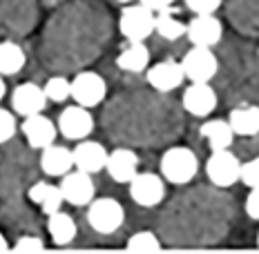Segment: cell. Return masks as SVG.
<instances>
[{"label": "cell", "instance_id": "1", "mask_svg": "<svg viewBox=\"0 0 259 254\" xmlns=\"http://www.w3.org/2000/svg\"><path fill=\"white\" fill-rule=\"evenodd\" d=\"M235 214V198L226 187H183L159 212L156 230L170 247H210L230 234Z\"/></svg>", "mask_w": 259, "mask_h": 254}, {"label": "cell", "instance_id": "2", "mask_svg": "<svg viewBox=\"0 0 259 254\" xmlns=\"http://www.w3.org/2000/svg\"><path fill=\"white\" fill-rule=\"evenodd\" d=\"M186 112L170 94L134 89L118 94L103 114L112 138L125 147H165L183 134Z\"/></svg>", "mask_w": 259, "mask_h": 254}, {"label": "cell", "instance_id": "3", "mask_svg": "<svg viewBox=\"0 0 259 254\" xmlns=\"http://www.w3.org/2000/svg\"><path fill=\"white\" fill-rule=\"evenodd\" d=\"M212 49L219 65L210 83L219 98L228 107L244 103L259 105V56L255 47L241 38L224 36Z\"/></svg>", "mask_w": 259, "mask_h": 254}, {"label": "cell", "instance_id": "4", "mask_svg": "<svg viewBox=\"0 0 259 254\" xmlns=\"http://www.w3.org/2000/svg\"><path fill=\"white\" fill-rule=\"evenodd\" d=\"M161 176L172 185H188L199 172V159L190 147L172 145L159 161Z\"/></svg>", "mask_w": 259, "mask_h": 254}, {"label": "cell", "instance_id": "5", "mask_svg": "<svg viewBox=\"0 0 259 254\" xmlns=\"http://www.w3.org/2000/svg\"><path fill=\"white\" fill-rule=\"evenodd\" d=\"M88 223L99 234H114L125 223V210L112 196L92 198L88 203Z\"/></svg>", "mask_w": 259, "mask_h": 254}, {"label": "cell", "instance_id": "6", "mask_svg": "<svg viewBox=\"0 0 259 254\" xmlns=\"http://www.w3.org/2000/svg\"><path fill=\"white\" fill-rule=\"evenodd\" d=\"M118 31L130 42H143L154 34V12L145 5H130L121 12Z\"/></svg>", "mask_w": 259, "mask_h": 254}, {"label": "cell", "instance_id": "7", "mask_svg": "<svg viewBox=\"0 0 259 254\" xmlns=\"http://www.w3.org/2000/svg\"><path fill=\"white\" fill-rule=\"evenodd\" d=\"M241 159L228 149H212L206 161V176L217 187H233L239 181Z\"/></svg>", "mask_w": 259, "mask_h": 254}, {"label": "cell", "instance_id": "8", "mask_svg": "<svg viewBox=\"0 0 259 254\" xmlns=\"http://www.w3.org/2000/svg\"><path fill=\"white\" fill-rule=\"evenodd\" d=\"M179 63L183 67V74H186V80H192V83H210L217 74L219 65L212 47L199 45H192V49H188Z\"/></svg>", "mask_w": 259, "mask_h": 254}, {"label": "cell", "instance_id": "9", "mask_svg": "<svg viewBox=\"0 0 259 254\" xmlns=\"http://www.w3.org/2000/svg\"><path fill=\"white\" fill-rule=\"evenodd\" d=\"M224 9L237 34L259 38V0H224Z\"/></svg>", "mask_w": 259, "mask_h": 254}, {"label": "cell", "instance_id": "10", "mask_svg": "<svg viewBox=\"0 0 259 254\" xmlns=\"http://www.w3.org/2000/svg\"><path fill=\"white\" fill-rule=\"evenodd\" d=\"M107 94V83L101 74L96 72H78L69 85V98H74L76 105L92 107L101 105Z\"/></svg>", "mask_w": 259, "mask_h": 254}, {"label": "cell", "instance_id": "11", "mask_svg": "<svg viewBox=\"0 0 259 254\" xmlns=\"http://www.w3.org/2000/svg\"><path fill=\"white\" fill-rule=\"evenodd\" d=\"M127 185L130 198L141 208H156L165 198V178L154 172H137V176Z\"/></svg>", "mask_w": 259, "mask_h": 254}, {"label": "cell", "instance_id": "12", "mask_svg": "<svg viewBox=\"0 0 259 254\" xmlns=\"http://www.w3.org/2000/svg\"><path fill=\"white\" fill-rule=\"evenodd\" d=\"M217 105H219V96L214 91L212 83H190L183 89L181 107L186 114L206 118L217 110Z\"/></svg>", "mask_w": 259, "mask_h": 254}, {"label": "cell", "instance_id": "13", "mask_svg": "<svg viewBox=\"0 0 259 254\" xmlns=\"http://www.w3.org/2000/svg\"><path fill=\"white\" fill-rule=\"evenodd\" d=\"M61 194L65 198V203L69 205H76V208H83L88 205L96 194V185H94V178H92L90 172L83 170H69L67 174L61 176Z\"/></svg>", "mask_w": 259, "mask_h": 254}, {"label": "cell", "instance_id": "14", "mask_svg": "<svg viewBox=\"0 0 259 254\" xmlns=\"http://www.w3.org/2000/svg\"><path fill=\"white\" fill-rule=\"evenodd\" d=\"M58 134H63L67 140H83L94 132V118L90 110L83 105L65 107L58 116Z\"/></svg>", "mask_w": 259, "mask_h": 254}, {"label": "cell", "instance_id": "15", "mask_svg": "<svg viewBox=\"0 0 259 254\" xmlns=\"http://www.w3.org/2000/svg\"><path fill=\"white\" fill-rule=\"evenodd\" d=\"M186 36L192 45L214 47L224 38V25L214 14H194V18L186 25Z\"/></svg>", "mask_w": 259, "mask_h": 254}, {"label": "cell", "instance_id": "16", "mask_svg": "<svg viewBox=\"0 0 259 254\" xmlns=\"http://www.w3.org/2000/svg\"><path fill=\"white\" fill-rule=\"evenodd\" d=\"M145 80L148 85L156 91H163V94H170L177 87H181L183 80H186V74H183L181 63L172 61V58H165V61L148 67V74H145Z\"/></svg>", "mask_w": 259, "mask_h": 254}, {"label": "cell", "instance_id": "17", "mask_svg": "<svg viewBox=\"0 0 259 254\" xmlns=\"http://www.w3.org/2000/svg\"><path fill=\"white\" fill-rule=\"evenodd\" d=\"M20 132L27 140L31 149H45L47 145H52L58 136V127L54 125L47 116H40V114H31V116H25L23 125H20Z\"/></svg>", "mask_w": 259, "mask_h": 254}, {"label": "cell", "instance_id": "18", "mask_svg": "<svg viewBox=\"0 0 259 254\" xmlns=\"http://www.w3.org/2000/svg\"><path fill=\"white\" fill-rule=\"evenodd\" d=\"M105 172L110 174L112 181L116 183H130L139 172V156L134 154L132 147H116L107 152Z\"/></svg>", "mask_w": 259, "mask_h": 254}, {"label": "cell", "instance_id": "19", "mask_svg": "<svg viewBox=\"0 0 259 254\" xmlns=\"http://www.w3.org/2000/svg\"><path fill=\"white\" fill-rule=\"evenodd\" d=\"M12 107L16 110V114L20 116L42 114V110L47 107V96L40 85L23 83L12 91Z\"/></svg>", "mask_w": 259, "mask_h": 254}, {"label": "cell", "instance_id": "20", "mask_svg": "<svg viewBox=\"0 0 259 254\" xmlns=\"http://www.w3.org/2000/svg\"><path fill=\"white\" fill-rule=\"evenodd\" d=\"M74 156V167L83 172H90V174H96V172L105 170V161H107V149L99 140H88L83 138L76 147L72 149Z\"/></svg>", "mask_w": 259, "mask_h": 254}, {"label": "cell", "instance_id": "21", "mask_svg": "<svg viewBox=\"0 0 259 254\" xmlns=\"http://www.w3.org/2000/svg\"><path fill=\"white\" fill-rule=\"evenodd\" d=\"M228 123L235 136L252 138L259 134V105L257 103H244V105L230 107Z\"/></svg>", "mask_w": 259, "mask_h": 254}, {"label": "cell", "instance_id": "22", "mask_svg": "<svg viewBox=\"0 0 259 254\" xmlns=\"http://www.w3.org/2000/svg\"><path fill=\"white\" fill-rule=\"evenodd\" d=\"M40 170L47 176H63L69 170H74V156L72 149H67L65 145H47L40 154Z\"/></svg>", "mask_w": 259, "mask_h": 254}, {"label": "cell", "instance_id": "23", "mask_svg": "<svg viewBox=\"0 0 259 254\" xmlns=\"http://www.w3.org/2000/svg\"><path fill=\"white\" fill-rule=\"evenodd\" d=\"M199 134L206 138L210 149H228L235 145V132L226 118H210L199 127Z\"/></svg>", "mask_w": 259, "mask_h": 254}, {"label": "cell", "instance_id": "24", "mask_svg": "<svg viewBox=\"0 0 259 254\" xmlns=\"http://www.w3.org/2000/svg\"><path fill=\"white\" fill-rule=\"evenodd\" d=\"M116 65L121 72L127 74H141L150 67V49L143 42H130L116 56Z\"/></svg>", "mask_w": 259, "mask_h": 254}, {"label": "cell", "instance_id": "25", "mask_svg": "<svg viewBox=\"0 0 259 254\" xmlns=\"http://www.w3.org/2000/svg\"><path fill=\"white\" fill-rule=\"evenodd\" d=\"M27 196H29V201L38 203L42 214H47V216L58 212V210L63 208V203H65V198L61 194V187L52 185V183H47V181L34 183V185L29 187V192H27Z\"/></svg>", "mask_w": 259, "mask_h": 254}, {"label": "cell", "instance_id": "26", "mask_svg": "<svg viewBox=\"0 0 259 254\" xmlns=\"http://www.w3.org/2000/svg\"><path fill=\"white\" fill-rule=\"evenodd\" d=\"M47 232L52 234V241L56 243V245H67V243H72L76 239V223H74V219L69 216L67 212H63V210H58V212H54L47 216Z\"/></svg>", "mask_w": 259, "mask_h": 254}, {"label": "cell", "instance_id": "27", "mask_svg": "<svg viewBox=\"0 0 259 254\" xmlns=\"http://www.w3.org/2000/svg\"><path fill=\"white\" fill-rule=\"evenodd\" d=\"M154 31L163 40H177L181 36H186V23H181L175 16V9H161L154 14Z\"/></svg>", "mask_w": 259, "mask_h": 254}, {"label": "cell", "instance_id": "28", "mask_svg": "<svg viewBox=\"0 0 259 254\" xmlns=\"http://www.w3.org/2000/svg\"><path fill=\"white\" fill-rule=\"evenodd\" d=\"M27 56L23 47L16 42H0V74L3 76H14L25 67Z\"/></svg>", "mask_w": 259, "mask_h": 254}, {"label": "cell", "instance_id": "29", "mask_svg": "<svg viewBox=\"0 0 259 254\" xmlns=\"http://www.w3.org/2000/svg\"><path fill=\"white\" fill-rule=\"evenodd\" d=\"M163 247V241L159 239V234L152 230H141L137 234H132L125 243L127 252H159Z\"/></svg>", "mask_w": 259, "mask_h": 254}, {"label": "cell", "instance_id": "30", "mask_svg": "<svg viewBox=\"0 0 259 254\" xmlns=\"http://www.w3.org/2000/svg\"><path fill=\"white\" fill-rule=\"evenodd\" d=\"M69 85H72V80H67L65 76H52L45 83L42 91H45L47 100H52V103H65V100L69 98Z\"/></svg>", "mask_w": 259, "mask_h": 254}, {"label": "cell", "instance_id": "31", "mask_svg": "<svg viewBox=\"0 0 259 254\" xmlns=\"http://www.w3.org/2000/svg\"><path fill=\"white\" fill-rule=\"evenodd\" d=\"M239 181L244 183L246 187H259V154L250 156L246 163H241Z\"/></svg>", "mask_w": 259, "mask_h": 254}, {"label": "cell", "instance_id": "32", "mask_svg": "<svg viewBox=\"0 0 259 254\" xmlns=\"http://www.w3.org/2000/svg\"><path fill=\"white\" fill-rule=\"evenodd\" d=\"M16 136V116L9 110L0 107V145Z\"/></svg>", "mask_w": 259, "mask_h": 254}, {"label": "cell", "instance_id": "33", "mask_svg": "<svg viewBox=\"0 0 259 254\" xmlns=\"http://www.w3.org/2000/svg\"><path fill=\"white\" fill-rule=\"evenodd\" d=\"M192 14H214L224 5V0H183Z\"/></svg>", "mask_w": 259, "mask_h": 254}, {"label": "cell", "instance_id": "34", "mask_svg": "<svg viewBox=\"0 0 259 254\" xmlns=\"http://www.w3.org/2000/svg\"><path fill=\"white\" fill-rule=\"evenodd\" d=\"M14 250L16 252H40V250H45V243H42L40 236L27 234V236H20V239L16 241Z\"/></svg>", "mask_w": 259, "mask_h": 254}, {"label": "cell", "instance_id": "35", "mask_svg": "<svg viewBox=\"0 0 259 254\" xmlns=\"http://www.w3.org/2000/svg\"><path fill=\"white\" fill-rule=\"evenodd\" d=\"M244 210L250 219L259 221V187H250V194L246 196V203H244Z\"/></svg>", "mask_w": 259, "mask_h": 254}, {"label": "cell", "instance_id": "36", "mask_svg": "<svg viewBox=\"0 0 259 254\" xmlns=\"http://www.w3.org/2000/svg\"><path fill=\"white\" fill-rule=\"evenodd\" d=\"M141 5H145L148 9H152V12H161V9H168L175 5V0H139Z\"/></svg>", "mask_w": 259, "mask_h": 254}, {"label": "cell", "instance_id": "37", "mask_svg": "<svg viewBox=\"0 0 259 254\" xmlns=\"http://www.w3.org/2000/svg\"><path fill=\"white\" fill-rule=\"evenodd\" d=\"M5 250H9V243H7V239H5L3 232H0V252H5Z\"/></svg>", "mask_w": 259, "mask_h": 254}, {"label": "cell", "instance_id": "38", "mask_svg": "<svg viewBox=\"0 0 259 254\" xmlns=\"http://www.w3.org/2000/svg\"><path fill=\"white\" fill-rule=\"evenodd\" d=\"M5 94H7V87H5V80H3V74H0V100L5 98Z\"/></svg>", "mask_w": 259, "mask_h": 254}, {"label": "cell", "instance_id": "39", "mask_svg": "<svg viewBox=\"0 0 259 254\" xmlns=\"http://www.w3.org/2000/svg\"><path fill=\"white\" fill-rule=\"evenodd\" d=\"M116 3H121V5H125V3H132V0H116Z\"/></svg>", "mask_w": 259, "mask_h": 254}, {"label": "cell", "instance_id": "40", "mask_svg": "<svg viewBox=\"0 0 259 254\" xmlns=\"http://www.w3.org/2000/svg\"><path fill=\"white\" fill-rule=\"evenodd\" d=\"M257 247H259V232H257Z\"/></svg>", "mask_w": 259, "mask_h": 254}, {"label": "cell", "instance_id": "41", "mask_svg": "<svg viewBox=\"0 0 259 254\" xmlns=\"http://www.w3.org/2000/svg\"><path fill=\"white\" fill-rule=\"evenodd\" d=\"M257 56H259V47H257Z\"/></svg>", "mask_w": 259, "mask_h": 254}]
</instances>
